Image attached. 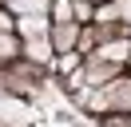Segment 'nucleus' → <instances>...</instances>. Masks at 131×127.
<instances>
[{"instance_id":"obj_1","label":"nucleus","mask_w":131,"mask_h":127,"mask_svg":"<svg viewBox=\"0 0 131 127\" xmlns=\"http://www.w3.org/2000/svg\"><path fill=\"white\" fill-rule=\"evenodd\" d=\"M95 107H123V111H131V79H107V91L95 95Z\"/></svg>"},{"instance_id":"obj_2","label":"nucleus","mask_w":131,"mask_h":127,"mask_svg":"<svg viewBox=\"0 0 131 127\" xmlns=\"http://www.w3.org/2000/svg\"><path fill=\"white\" fill-rule=\"evenodd\" d=\"M75 40H80V20H52V48L60 56L75 52Z\"/></svg>"},{"instance_id":"obj_3","label":"nucleus","mask_w":131,"mask_h":127,"mask_svg":"<svg viewBox=\"0 0 131 127\" xmlns=\"http://www.w3.org/2000/svg\"><path fill=\"white\" fill-rule=\"evenodd\" d=\"M119 76V64L115 60H99V56H91L88 60V71H83V83H107V79Z\"/></svg>"},{"instance_id":"obj_4","label":"nucleus","mask_w":131,"mask_h":127,"mask_svg":"<svg viewBox=\"0 0 131 127\" xmlns=\"http://www.w3.org/2000/svg\"><path fill=\"white\" fill-rule=\"evenodd\" d=\"M91 56H99V60H115V64H123L131 56V40H103V44L95 48Z\"/></svg>"},{"instance_id":"obj_5","label":"nucleus","mask_w":131,"mask_h":127,"mask_svg":"<svg viewBox=\"0 0 131 127\" xmlns=\"http://www.w3.org/2000/svg\"><path fill=\"white\" fill-rule=\"evenodd\" d=\"M52 52H56V48H52L48 40H36V36H28V44H24V56H28V60H36V64H48Z\"/></svg>"},{"instance_id":"obj_6","label":"nucleus","mask_w":131,"mask_h":127,"mask_svg":"<svg viewBox=\"0 0 131 127\" xmlns=\"http://www.w3.org/2000/svg\"><path fill=\"white\" fill-rule=\"evenodd\" d=\"M20 52H24V48L16 44V36H12V32H4V28H0V64H12V60H16Z\"/></svg>"},{"instance_id":"obj_7","label":"nucleus","mask_w":131,"mask_h":127,"mask_svg":"<svg viewBox=\"0 0 131 127\" xmlns=\"http://www.w3.org/2000/svg\"><path fill=\"white\" fill-rule=\"evenodd\" d=\"M95 48H99V28H95V24H91V28H80V40H75V52H95Z\"/></svg>"},{"instance_id":"obj_8","label":"nucleus","mask_w":131,"mask_h":127,"mask_svg":"<svg viewBox=\"0 0 131 127\" xmlns=\"http://www.w3.org/2000/svg\"><path fill=\"white\" fill-rule=\"evenodd\" d=\"M72 16H75L80 24H91V20H95V12H91L88 0H75V4H72Z\"/></svg>"},{"instance_id":"obj_9","label":"nucleus","mask_w":131,"mask_h":127,"mask_svg":"<svg viewBox=\"0 0 131 127\" xmlns=\"http://www.w3.org/2000/svg\"><path fill=\"white\" fill-rule=\"evenodd\" d=\"M52 12H56V20H75L72 16V0H52Z\"/></svg>"},{"instance_id":"obj_10","label":"nucleus","mask_w":131,"mask_h":127,"mask_svg":"<svg viewBox=\"0 0 131 127\" xmlns=\"http://www.w3.org/2000/svg\"><path fill=\"white\" fill-rule=\"evenodd\" d=\"M20 12H44V8H52V0H16Z\"/></svg>"},{"instance_id":"obj_11","label":"nucleus","mask_w":131,"mask_h":127,"mask_svg":"<svg viewBox=\"0 0 131 127\" xmlns=\"http://www.w3.org/2000/svg\"><path fill=\"white\" fill-rule=\"evenodd\" d=\"M12 24H16V20L8 16V8H0V28H4V32H12Z\"/></svg>"},{"instance_id":"obj_12","label":"nucleus","mask_w":131,"mask_h":127,"mask_svg":"<svg viewBox=\"0 0 131 127\" xmlns=\"http://www.w3.org/2000/svg\"><path fill=\"white\" fill-rule=\"evenodd\" d=\"M115 123H119V127H131V119H115Z\"/></svg>"}]
</instances>
